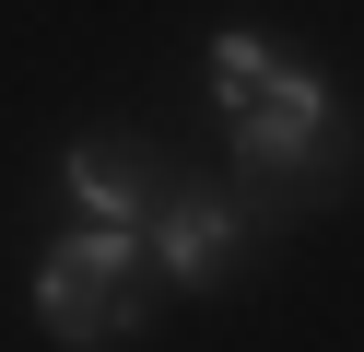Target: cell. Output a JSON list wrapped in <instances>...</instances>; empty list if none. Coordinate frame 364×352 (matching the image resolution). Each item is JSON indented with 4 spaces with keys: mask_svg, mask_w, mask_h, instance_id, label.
<instances>
[{
    "mask_svg": "<svg viewBox=\"0 0 364 352\" xmlns=\"http://www.w3.org/2000/svg\"><path fill=\"white\" fill-rule=\"evenodd\" d=\"M247 223H259L247 200H223V188H188V200H165V211H153L141 258H153L165 282H188V294H200V282H223V270H235V235H247Z\"/></svg>",
    "mask_w": 364,
    "mask_h": 352,
    "instance_id": "obj_2",
    "label": "cell"
},
{
    "mask_svg": "<svg viewBox=\"0 0 364 352\" xmlns=\"http://www.w3.org/2000/svg\"><path fill=\"white\" fill-rule=\"evenodd\" d=\"M71 200L95 211V235H153V211H165L176 188H165V164H153L141 141H82L71 153Z\"/></svg>",
    "mask_w": 364,
    "mask_h": 352,
    "instance_id": "obj_3",
    "label": "cell"
},
{
    "mask_svg": "<svg viewBox=\"0 0 364 352\" xmlns=\"http://www.w3.org/2000/svg\"><path fill=\"white\" fill-rule=\"evenodd\" d=\"M270 82H282V47H259V36H223V47H212V106H223V129L259 117Z\"/></svg>",
    "mask_w": 364,
    "mask_h": 352,
    "instance_id": "obj_4",
    "label": "cell"
},
{
    "mask_svg": "<svg viewBox=\"0 0 364 352\" xmlns=\"http://www.w3.org/2000/svg\"><path fill=\"white\" fill-rule=\"evenodd\" d=\"M141 282H153L141 235H95V223H82L71 247H48V270H36V329L71 341V352L129 341V329H141Z\"/></svg>",
    "mask_w": 364,
    "mask_h": 352,
    "instance_id": "obj_1",
    "label": "cell"
}]
</instances>
